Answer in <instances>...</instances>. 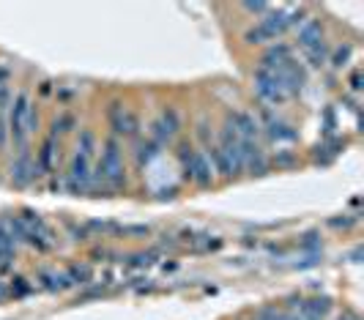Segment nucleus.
<instances>
[{
    "instance_id": "obj_1",
    "label": "nucleus",
    "mask_w": 364,
    "mask_h": 320,
    "mask_svg": "<svg viewBox=\"0 0 364 320\" xmlns=\"http://www.w3.org/2000/svg\"><path fill=\"white\" fill-rule=\"evenodd\" d=\"M107 189L118 192L127 186V167H124V145L112 134L102 142V156L93 164V186L91 189Z\"/></svg>"
},
{
    "instance_id": "obj_2",
    "label": "nucleus",
    "mask_w": 364,
    "mask_h": 320,
    "mask_svg": "<svg viewBox=\"0 0 364 320\" xmlns=\"http://www.w3.org/2000/svg\"><path fill=\"white\" fill-rule=\"evenodd\" d=\"M93 151H96V134L93 129H82L77 137V151L69 164V173L63 178V186L72 195H85L93 186Z\"/></svg>"
},
{
    "instance_id": "obj_3",
    "label": "nucleus",
    "mask_w": 364,
    "mask_h": 320,
    "mask_svg": "<svg viewBox=\"0 0 364 320\" xmlns=\"http://www.w3.org/2000/svg\"><path fill=\"white\" fill-rule=\"evenodd\" d=\"M304 14L307 9H277V11H269L266 17L255 22L247 33H244V41L247 44H272L279 36L291 28H299L304 22Z\"/></svg>"
},
{
    "instance_id": "obj_4",
    "label": "nucleus",
    "mask_w": 364,
    "mask_h": 320,
    "mask_svg": "<svg viewBox=\"0 0 364 320\" xmlns=\"http://www.w3.org/2000/svg\"><path fill=\"white\" fill-rule=\"evenodd\" d=\"M178 164L183 170V181H189L195 186H208L214 181V170H211L208 156L198 151L189 140H183L178 145Z\"/></svg>"
},
{
    "instance_id": "obj_5",
    "label": "nucleus",
    "mask_w": 364,
    "mask_h": 320,
    "mask_svg": "<svg viewBox=\"0 0 364 320\" xmlns=\"http://www.w3.org/2000/svg\"><path fill=\"white\" fill-rule=\"evenodd\" d=\"M105 118H107V126L115 140H137L140 137V129H143L140 115L124 102H118V99L109 102L107 110H105Z\"/></svg>"
},
{
    "instance_id": "obj_6",
    "label": "nucleus",
    "mask_w": 364,
    "mask_h": 320,
    "mask_svg": "<svg viewBox=\"0 0 364 320\" xmlns=\"http://www.w3.org/2000/svg\"><path fill=\"white\" fill-rule=\"evenodd\" d=\"M31 110H33V102H31V93L28 90H19L14 93V102L6 112V121H9V134H11V142L14 148H28V118H31Z\"/></svg>"
},
{
    "instance_id": "obj_7",
    "label": "nucleus",
    "mask_w": 364,
    "mask_h": 320,
    "mask_svg": "<svg viewBox=\"0 0 364 320\" xmlns=\"http://www.w3.org/2000/svg\"><path fill=\"white\" fill-rule=\"evenodd\" d=\"M255 93L257 99L263 102V107H272V105H282L291 99L288 88L282 85V80L277 77V71H269L263 66L255 69Z\"/></svg>"
},
{
    "instance_id": "obj_8",
    "label": "nucleus",
    "mask_w": 364,
    "mask_h": 320,
    "mask_svg": "<svg viewBox=\"0 0 364 320\" xmlns=\"http://www.w3.org/2000/svg\"><path fill=\"white\" fill-rule=\"evenodd\" d=\"M178 132H181V112H178V107H162L159 115L151 121L148 137L164 148V145H170L178 137Z\"/></svg>"
},
{
    "instance_id": "obj_9",
    "label": "nucleus",
    "mask_w": 364,
    "mask_h": 320,
    "mask_svg": "<svg viewBox=\"0 0 364 320\" xmlns=\"http://www.w3.org/2000/svg\"><path fill=\"white\" fill-rule=\"evenodd\" d=\"M9 178H11L14 186H31V183H36L38 178H41L31 148H19L17 154H14L11 167H9Z\"/></svg>"
},
{
    "instance_id": "obj_10",
    "label": "nucleus",
    "mask_w": 364,
    "mask_h": 320,
    "mask_svg": "<svg viewBox=\"0 0 364 320\" xmlns=\"http://www.w3.org/2000/svg\"><path fill=\"white\" fill-rule=\"evenodd\" d=\"M260 129H266V134L272 137L274 142H296L299 140V132L293 129L291 124H285L277 112H272L269 107H263L260 105Z\"/></svg>"
},
{
    "instance_id": "obj_11",
    "label": "nucleus",
    "mask_w": 364,
    "mask_h": 320,
    "mask_svg": "<svg viewBox=\"0 0 364 320\" xmlns=\"http://www.w3.org/2000/svg\"><path fill=\"white\" fill-rule=\"evenodd\" d=\"M241 159H244V170H250V176H266L272 167L269 154L255 140H241Z\"/></svg>"
},
{
    "instance_id": "obj_12",
    "label": "nucleus",
    "mask_w": 364,
    "mask_h": 320,
    "mask_svg": "<svg viewBox=\"0 0 364 320\" xmlns=\"http://www.w3.org/2000/svg\"><path fill=\"white\" fill-rule=\"evenodd\" d=\"M228 126L236 132L238 140L257 142V137H260V124H257L255 115L247 112V110H233V112H228Z\"/></svg>"
},
{
    "instance_id": "obj_13",
    "label": "nucleus",
    "mask_w": 364,
    "mask_h": 320,
    "mask_svg": "<svg viewBox=\"0 0 364 320\" xmlns=\"http://www.w3.org/2000/svg\"><path fill=\"white\" fill-rule=\"evenodd\" d=\"M58 151H60V140L53 137V134H47L41 140V145H38L36 156H33L41 176H53L55 173V156H58Z\"/></svg>"
},
{
    "instance_id": "obj_14",
    "label": "nucleus",
    "mask_w": 364,
    "mask_h": 320,
    "mask_svg": "<svg viewBox=\"0 0 364 320\" xmlns=\"http://www.w3.org/2000/svg\"><path fill=\"white\" fill-rule=\"evenodd\" d=\"M296 41H299L301 50H310V47H318L321 41H326L323 22H321V19H304V22L296 28Z\"/></svg>"
},
{
    "instance_id": "obj_15",
    "label": "nucleus",
    "mask_w": 364,
    "mask_h": 320,
    "mask_svg": "<svg viewBox=\"0 0 364 320\" xmlns=\"http://www.w3.org/2000/svg\"><path fill=\"white\" fill-rule=\"evenodd\" d=\"M162 154V145L159 142H154L151 137H146V140L137 142V151H134V159H137V167H143V164H151V161L156 159Z\"/></svg>"
},
{
    "instance_id": "obj_16",
    "label": "nucleus",
    "mask_w": 364,
    "mask_h": 320,
    "mask_svg": "<svg viewBox=\"0 0 364 320\" xmlns=\"http://www.w3.org/2000/svg\"><path fill=\"white\" fill-rule=\"evenodd\" d=\"M38 282H41L44 290H66V287H72L66 271H41L38 274Z\"/></svg>"
},
{
    "instance_id": "obj_17",
    "label": "nucleus",
    "mask_w": 364,
    "mask_h": 320,
    "mask_svg": "<svg viewBox=\"0 0 364 320\" xmlns=\"http://www.w3.org/2000/svg\"><path fill=\"white\" fill-rule=\"evenodd\" d=\"M50 129H53L50 134L60 140L63 134H69V132H74V129H77V115H74L72 110H63V112H60V115L53 121V126H50Z\"/></svg>"
},
{
    "instance_id": "obj_18",
    "label": "nucleus",
    "mask_w": 364,
    "mask_h": 320,
    "mask_svg": "<svg viewBox=\"0 0 364 320\" xmlns=\"http://www.w3.org/2000/svg\"><path fill=\"white\" fill-rule=\"evenodd\" d=\"M328 44L326 41H321L318 47H310V50H304V58H307V63H310L312 69H323L328 63Z\"/></svg>"
},
{
    "instance_id": "obj_19",
    "label": "nucleus",
    "mask_w": 364,
    "mask_h": 320,
    "mask_svg": "<svg viewBox=\"0 0 364 320\" xmlns=\"http://www.w3.org/2000/svg\"><path fill=\"white\" fill-rule=\"evenodd\" d=\"M350 55H353V44H350V41H346L343 47H337L334 53H328V63H331L334 69H343V66H348Z\"/></svg>"
},
{
    "instance_id": "obj_20",
    "label": "nucleus",
    "mask_w": 364,
    "mask_h": 320,
    "mask_svg": "<svg viewBox=\"0 0 364 320\" xmlns=\"http://www.w3.org/2000/svg\"><path fill=\"white\" fill-rule=\"evenodd\" d=\"M66 277L72 284H88L93 279V271L88 266H69L66 268Z\"/></svg>"
},
{
    "instance_id": "obj_21",
    "label": "nucleus",
    "mask_w": 364,
    "mask_h": 320,
    "mask_svg": "<svg viewBox=\"0 0 364 320\" xmlns=\"http://www.w3.org/2000/svg\"><path fill=\"white\" fill-rule=\"evenodd\" d=\"M31 290H33V284L28 282V279H22V277L9 279V296H11V299H25Z\"/></svg>"
},
{
    "instance_id": "obj_22",
    "label": "nucleus",
    "mask_w": 364,
    "mask_h": 320,
    "mask_svg": "<svg viewBox=\"0 0 364 320\" xmlns=\"http://www.w3.org/2000/svg\"><path fill=\"white\" fill-rule=\"evenodd\" d=\"M14 102V88L11 82H0V115H6V110Z\"/></svg>"
},
{
    "instance_id": "obj_23",
    "label": "nucleus",
    "mask_w": 364,
    "mask_h": 320,
    "mask_svg": "<svg viewBox=\"0 0 364 320\" xmlns=\"http://www.w3.org/2000/svg\"><path fill=\"white\" fill-rule=\"evenodd\" d=\"M156 255H159V252H154V249H148V252H137V255H129L127 263H132V266H151V263L156 260Z\"/></svg>"
},
{
    "instance_id": "obj_24",
    "label": "nucleus",
    "mask_w": 364,
    "mask_h": 320,
    "mask_svg": "<svg viewBox=\"0 0 364 320\" xmlns=\"http://www.w3.org/2000/svg\"><path fill=\"white\" fill-rule=\"evenodd\" d=\"M269 161H274L277 167H293V164L299 161V156H296V154H291V151H277V156H274V159H269Z\"/></svg>"
},
{
    "instance_id": "obj_25",
    "label": "nucleus",
    "mask_w": 364,
    "mask_h": 320,
    "mask_svg": "<svg viewBox=\"0 0 364 320\" xmlns=\"http://www.w3.org/2000/svg\"><path fill=\"white\" fill-rule=\"evenodd\" d=\"M9 142H11V134H9V121H6V115H0V156L6 154Z\"/></svg>"
},
{
    "instance_id": "obj_26",
    "label": "nucleus",
    "mask_w": 364,
    "mask_h": 320,
    "mask_svg": "<svg viewBox=\"0 0 364 320\" xmlns=\"http://www.w3.org/2000/svg\"><path fill=\"white\" fill-rule=\"evenodd\" d=\"M241 9H244L247 14H269V11H272L269 3H244Z\"/></svg>"
},
{
    "instance_id": "obj_27",
    "label": "nucleus",
    "mask_w": 364,
    "mask_h": 320,
    "mask_svg": "<svg viewBox=\"0 0 364 320\" xmlns=\"http://www.w3.org/2000/svg\"><path fill=\"white\" fill-rule=\"evenodd\" d=\"M14 80V71L6 60H0V82H11Z\"/></svg>"
},
{
    "instance_id": "obj_28",
    "label": "nucleus",
    "mask_w": 364,
    "mask_h": 320,
    "mask_svg": "<svg viewBox=\"0 0 364 320\" xmlns=\"http://www.w3.org/2000/svg\"><path fill=\"white\" fill-rule=\"evenodd\" d=\"M359 80H362V71L356 69L353 74H350V90H356V93H359V88H362V85H359Z\"/></svg>"
},
{
    "instance_id": "obj_29",
    "label": "nucleus",
    "mask_w": 364,
    "mask_h": 320,
    "mask_svg": "<svg viewBox=\"0 0 364 320\" xmlns=\"http://www.w3.org/2000/svg\"><path fill=\"white\" fill-rule=\"evenodd\" d=\"M337 320H362V318H359V315H356L353 309H346V312H343V315H340Z\"/></svg>"
},
{
    "instance_id": "obj_30",
    "label": "nucleus",
    "mask_w": 364,
    "mask_h": 320,
    "mask_svg": "<svg viewBox=\"0 0 364 320\" xmlns=\"http://www.w3.org/2000/svg\"><path fill=\"white\" fill-rule=\"evenodd\" d=\"M6 299H9V284L0 279V304L6 302Z\"/></svg>"
}]
</instances>
